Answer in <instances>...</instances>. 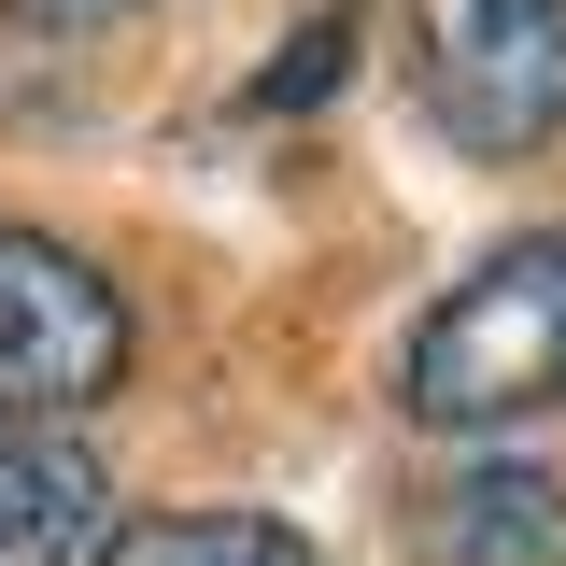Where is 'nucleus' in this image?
I'll return each mask as SVG.
<instances>
[{
	"mask_svg": "<svg viewBox=\"0 0 566 566\" xmlns=\"http://www.w3.org/2000/svg\"><path fill=\"white\" fill-rule=\"evenodd\" d=\"M424 114L453 156H538L566 128V0H424Z\"/></svg>",
	"mask_w": 566,
	"mask_h": 566,
	"instance_id": "obj_2",
	"label": "nucleus"
},
{
	"mask_svg": "<svg viewBox=\"0 0 566 566\" xmlns=\"http://www.w3.org/2000/svg\"><path fill=\"white\" fill-rule=\"evenodd\" d=\"M397 524H411V566H566V482L553 468H510V453L411 482Z\"/></svg>",
	"mask_w": 566,
	"mask_h": 566,
	"instance_id": "obj_4",
	"label": "nucleus"
},
{
	"mask_svg": "<svg viewBox=\"0 0 566 566\" xmlns=\"http://www.w3.org/2000/svg\"><path fill=\"white\" fill-rule=\"evenodd\" d=\"M326 71H354V14H340V29H297V43H283V71H270V85H255V99H270V114H283V99H312Z\"/></svg>",
	"mask_w": 566,
	"mask_h": 566,
	"instance_id": "obj_7",
	"label": "nucleus"
},
{
	"mask_svg": "<svg viewBox=\"0 0 566 566\" xmlns=\"http://www.w3.org/2000/svg\"><path fill=\"white\" fill-rule=\"evenodd\" d=\"M14 29H114V14H142V0H0Z\"/></svg>",
	"mask_w": 566,
	"mask_h": 566,
	"instance_id": "obj_8",
	"label": "nucleus"
},
{
	"mask_svg": "<svg viewBox=\"0 0 566 566\" xmlns=\"http://www.w3.org/2000/svg\"><path fill=\"white\" fill-rule=\"evenodd\" d=\"M397 397L439 439H495V424L566 411V227L495 241L482 270L424 312L411 354H397Z\"/></svg>",
	"mask_w": 566,
	"mask_h": 566,
	"instance_id": "obj_1",
	"label": "nucleus"
},
{
	"mask_svg": "<svg viewBox=\"0 0 566 566\" xmlns=\"http://www.w3.org/2000/svg\"><path fill=\"white\" fill-rule=\"evenodd\" d=\"M85 566H312V538L270 510H156V524H114Z\"/></svg>",
	"mask_w": 566,
	"mask_h": 566,
	"instance_id": "obj_6",
	"label": "nucleus"
},
{
	"mask_svg": "<svg viewBox=\"0 0 566 566\" xmlns=\"http://www.w3.org/2000/svg\"><path fill=\"white\" fill-rule=\"evenodd\" d=\"M114 538V482L85 439H14L0 424V566H71Z\"/></svg>",
	"mask_w": 566,
	"mask_h": 566,
	"instance_id": "obj_5",
	"label": "nucleus"
},
{
	"mask_svg": "<svg viewBox=\"0 0 566 566\" xmlns=\"http://www.w3.org/2000/svg\"><path fill=\"white\" fill-rule=\"evenodd\" d=\"M128 382V297L43 227H0V424L85 411Z\"/></svg>",
	"mask_w": 566,
	"mask_h": 566,
	"instance_id": "obj_3",
	"label": "nucleus"
}]
</instances>
